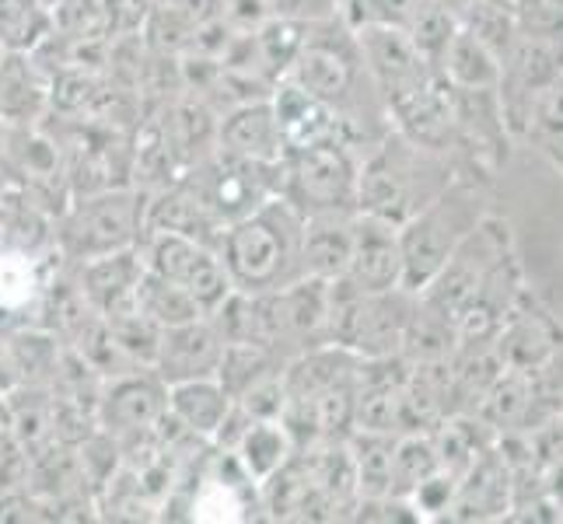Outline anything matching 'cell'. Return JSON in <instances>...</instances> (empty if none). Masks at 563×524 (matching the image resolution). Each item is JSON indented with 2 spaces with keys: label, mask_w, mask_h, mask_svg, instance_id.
Instances as JSON below:
<instances>
[{
  "label": "cell",
  "mask_w": 563,
  "mask_h": 524,
  "mask_svg": "<svg viewBox=\"0 0 563 524\" xmlns=\"http://www.w3.org/2000/svg\"><path fill=\"white\" fill-rule=\"evenodd\" d=\"M301 224L305 213L284 197L266 200L260 210L228 224L218 252L231 287L263 294L301 280Z\"/></svg>",
  "instance_id": "6da1fadb"
},
{
  "label": "cell",
  "mask_w": 563,
  "mask_h": 524,
  "mask_svg": "<svg viewBox=\"0 0 563 524\" xmlns=\"http://www.w3.org/2000/svg\"><path fill=\"white\" fill-rule=\"evenodd\" d=\"M147 231V192L130 189H95L77 197L56 221V248L70 263L102 259L112 252L137 248Z\"/></svg>",
  "instance_id": "7a4b0ae2"
},
{
  "label": "cell",
  "mask_w": 563,
  "mask_h": 524,
  "mask_svg": "<svg viewBox=\"0 0 563 524\" xmlns=\"http://www.w3.org/2000/svg\"><path fill=\"white\" fill-rule=\"evenodd\" d=\"M280 197L301 213L357 210V165L346 144H312L287 150Z\"/></svg>",
  "instance_id": "3957f363"
},
{
  "label": "cell",
  "mask_w": 563,
  "mask_h": 524,
  "mask_svg": "<svg viewBox=\"0 0 563 524\" xmlns=\"http://www.w3.org/2000/svg\"><path fill=\"white\" fill-rule=\"evenodd\" d=\"M137 248L147 274L168 283H179L200 304L203 315H210L231 294V280L221 263V252L200 238L179 235V231H147Z\"/></svg>",
  "instance_id": "277c9868"
},
{
  "label": "cell",
  "mask_w": 563,
  "mask_h": 524,
  "mask_svg": "<svg viewBox=\"0 0 563 524\" xmlns=\"http://www.w3.org/2000/svg\"><path fill=\"white\" fill-rule=\"evenodd\" d=\"M473 221L465 218V200L438 197L417 210L410 221L399 224V245H402V287L423 290L434 280L438 269L449 263V256L459 248V242L470 235Z\"/></svg>",
  "instance_id": "5b68a950"
},
{
  "label": "cell",
  "mask_w": 563,
  "mask_h": 524,
  "mask_svg": "<svg viewBox=\"0 0 563 524\" xmlns=\"http://www.w3.org/2000/svg\"><path fill=\"white\" fill-rule=\"evenodd\" d=\"M357 49L367 70L375 74V81L385 94L388 109H399L431 85V70H427V56L413 46V38L406 29L396 25H361Z\"/></svg>",
  "instance_id": "8992f818"
},
{
  "label": "cell",
  "mask_w": 563,
  "mask_h": 524,
  "mask_svg": "<svg viewBox=\"0 0 563 524\" xmlns=\"http://www.w3.org/2000/svg\"><path fill=\"white\" fill-rule=\"evenodd\" d=\"M165 413H168V384L151 367H137V371L109 378L99 399V423L106 426V434L141 437L154 431Z\"/></svg>",
  "instance_id": "52a82bcc"
},
{
  "label": "cell",
  "mask_w": 563,
  "mask_h": 524,
  "mask_svg": "<svg viewBox=\"0 0 563 524\" xmlns=\"http://www.w3.org/2000/svg\"><path fill=\"white\" fill-rule=\"evenodd\" d=\"M221 354H224V336L218 333V325L203 315V319L162 328L151 371L165 384L210 378V375H218Z\"/></svg>",
  "instance_id": "ba28073f"
},
{
  "label": "cell",
  "mask_w": 563,
  "mask_h": 524,
  "mask_svg": "<svg viewBox=\"0 0 563 524\" xmlns=\"http://www.w3.org/2000/svg\"><path fill=\"white\" fill-rule=\"evenodd\" d=\"M367 294L402 287V245L399 224L372 218V213H354V245L346 274Z\"/></svg>",
  "instance_id": "9c48e42d"
},
{
  "label": "cell",
  "mask_w": 563,
  "mask_h": 524,
  "mask_svg": "<svg viewBox=\"0 0 563 524\" xmlns=\"http://www.w3.org/2000/svg\"><path fill=\"white\" fill-rule=\"evenodd\" d=\"M308 94H316L325 105H340L357 85V56L336 43L333 35H316V25L308 29L305 46L298 49L295 64L284 74Z\"/></svg>",
  "instance_id": "30bf717a"
},
{
  "label": "cell",
  "mask_w": 563,
  "mask_h": 524,
  "mask_svg": "<svg viewBox=\"0 0 563 524\" xmlns=\"http://www.w3.org/2000/svg\"><path fill=\"white\" fill-rule=\"evenodd\" d=\"M269 105L280 123L287 150L312 147V144H346V120L333 109L319 102L316 94H308L295 81H280L269 91Z\"/></svg>",
  "instance_id": "8fae6325"
},
{
  "label": "cell",
  "mask_w": 563,
  "mask_h": 524,
  "mask_svg": "<svg viewBox=\"0 0 563 524\" xmlns=\"http://www.w3.org/2000/svg\"><path fill=\"white\" fill-rule=\"evenodd\" d=\"M218 150L239 154L249 161H280L287 154L280 123L269 105V94L256 102H242L218 120Z\"/></svg>",
  "instance_id": "7c38bea8"
},
{
  "label": "cell",
  "mask_w": 563,
  "mask_h": 524,
  "mask_svg": "<svg viewBox=\"0 0 563 524\" xmlns=\"http://www.w3.org/2000/svg\"><path fill=\"white\" fill-rule=\"evenodd\" d=\"M354 213H305L301 224V274L316 280H336L351 266Z\"/></svg>",
  "instance_id": "4fadbf2b"
},
{
  "label": "cell",
  "mask_w": 563,
  "mask_h": 524,
  "mask_svg": "<svg viewBox=\"0 0 563 524\" xmlns=\"http://www.w3.org/2000/svg\"><path fill=\"white\" fill-rule=\"evenodd\" d=\"M231 405H235V399L224 392L218 375L168 384V416L176 420L186 434L200 437V441L218 437V431L231 413Z\"/></svg>",
  "instance_id": "5bb4252c"
},
{
  "label": "cell",
  "mask_w": 563,
  "mask_h": 524,
  "mask_svg": "<svg viewBox=\"0 0 563 524\" xmlns=\"http://www.w3.org/2000/svg\"><path fill=\"white\" fill-rule=\"evenodd\" d=\"M158 133L183 171L218 150V115L207 102H172L158 123Z\"/></svg>",
  "instance_id": "9a60e30c"
},
{
  "label": "cell",
  "mask_w": 563,
  "mask_h": 524,
  "mask_svg": "<svg viewBox=\"0 0 563 524\" xmlns=\"http://www.w3.org/2000/svg\"><path fill=\"white\" fill-rule=\"evenodd\" d=\"M49 102V88L35 70L32 53L0 56V123L32 126Z\"/></svg>",
  "instance_id": "2e32d148"
},
{
  "label": "cell",
  "mask_w": 563,
  "mask_h": 524,
  "mask_svg": "<svg viewBox=\"0 0 563 524\" xmlns=\"http://www.w3.org/2000/svg\"><path fill=\"white\" fill-rule=\"evenodd\" d=\"M231 451L242 461L249 479L256 482V487H263L269 476H277L284 465L295 458L298 444L290 437L284 420H252Z\"/></svg>",
  "instance_id": "e0dca14e"
},
{
  "label": "cell",
  "mask_w": 563,
  "mask_h": 524,
  "mask_svg": "<svg viewBox=\"0 0 563 524\" xmlns=\"http://www.w3.org/2000/svg\"><path fill=\"white\" fill-rule=\"evenodd\" d=\"M438 64H441L444 77L462 91H490L500 81L497 53L483 46L465 25L455 29L449 46H444V53L438 56Z\"/></svg>",
  "instance_id": "ac0fdd59"
},
{
  "label": "cell",
  "mask_w": 563,
  "mask_h": 524,
  "mask_svg": "<svg viewBox=\"0 0 563 524\" xmlns=\"http://www.w3.org/2000/svg\"><path fill=\"white\" fill-rule=\"evenodd\" d=\"M53 35V8L46 0H0V49L35 53Z\"/></svg>",
  "instance_id": "d6986e66"
},
{
  "label": "cell",
  "mask_w": 563,
  "mask_h": 524,
  "mask_svg": "<svg viewBox=\"0 0 563 524\" xmlns=\"http://www.w3.org/2000/svg\"><path fill=\"white\" fill-rule=\"evenodd\" d=\"M393 434L378 431H357L351 455L357 469V493L364 500H385L393 493Z\"/></svg>",
  "instance_id": "ffe728a7"
},
{
  "label": "cell",
  "mask_w": 563,
  "mask_h": 524,
  "mask_svg": "<svg viewBox=\"0 0 563 524\" xmlns=\"http://www.w3.org/2000/svg\"><path fill=\"white\" fill-rule=\"evenodd\" d=\"M511 74L515 81L521 85V91H539L553 85L560 77V67H563V49L553 35H532L526 32L521 38H515L511 49Z\"/></svg>",
  "instance_id": "44dd1931"
},
{
  "label": "cell",
  "mask_w": 563,
  "mask_h": 524,
  "mask_svg": "<svg viewBox=\"0 0 563 524\" xmlns=\"http://www.w3.org/2000/svg\"><path fill=\"white\" fill-rule=\"evenodd\" d=\"M137 312L147 315L154 325H179V322H192L203 319L200 304L192 301L179 283H168L162 277H154L144 269V277L137 283Z\"/></svg>",
  "instance_id": "7402d4cb"
},
{
  "label": "cell",
  "mask_w": 563,
  "mask_h": 524,
  "mask_svg": "<svg viewBox=\"0 0 563 524\" xmlns=\"http://www.w3.org/2000/svg\"><path fill=\"white\" fill-rule=\"evenodd\" d=\"M43 294L38 263L29 252H0V312H22Z\"/></svg>",
  "instance_id": "603a6c76"
},
{
  "label": "cell",
  "mask_w": 563,
  "mask_h": 524,
  "mask_svg": "<svg viewBox=\"0 0 563 524\" xmlns=\"http://www.w3.org/2000/svg\"><path fill=\"white\" fill-rule=\"evenodd\" d=\"M455 29H459V22L444 0H420L410 14V22H406V35L413 38V46L427 56V60H438L444 46H449V38L455 35Z\"/></svg>",
  "instance_id": "cb8c5ba5"
},
{
  "label": "cell",
  "mask_w": 563,
  "mask_h": 524,
  "mask_svg": "<svg viewBox=\"0 0 563 524\" xmlns=\"http://www.w3.org/2000/svg\"><path fill=\"white\" fill-rule=\"evenodd\" d=\"M438 472L434 441L427 437H402L393 448V493H413L427 476Z\"/></svg>",
  "instance_id": "d4e9b609"
},
{
  "label": "cell",
  "mask_w": 563,
  "mask_h": 524,
  "mask_svg": "<svg viewBox=\"0 0 563 524\" xmlns=\"http://www.w3.org/2000/svg\"><path fill=\"white\" fill-rule=\"evenodd\" d=\"M465 29L497 56H504L515 43V18L497 0H470V8H465Z\"/></svg>",
  "instance_id": "484cf974"
},
{
  "label": "cell",
  "mask_w": 563,
  "mask_h": 524,
  "mask_svg": "<svg viewBox=\"0 0 563 524\" xmlns=\"http://www.w3.org/2000/svg\"><path fill=\"white\" fill-rule=\"evenodd\" d=\"M526 405H529L526 381L515 375V378H497L490 384V399H487V410L483 413H487L494 423H511L526 413Z\"/></svg>",
  "instance_id": "4316f807"
},
{
  "label": "cell",
  "mask_w": 563,
  "mask_h": 524,
  "mask_svg": "<svg viewBox=\"0 0 563 524\" xmlns=\"http://www.w3.org/2000/svg\"><path fill=\"white\" fill-rule=\"evenodd\" d=\"M420 511H449V500H452V479L444 476H427L420 487L413 490Z\"/></svg>",
  "instance_id": "83f0119b"
},
{
  "label": "cell",
  "mask_w": 563,
  "mask_h": 524,
  "mask_svg": "<svg viewBox=\"0 0 563 524\" xmlns=\"http://www.w3.org/2000/svg\"><path fill=\"white\" fill-rule=\"evenodd\" d=\"M263 4L269 8V14H284V18H305L312 14V4L316 0H263Z\"/></svg>",
  "instance_id": "f1b7e54d"
},
{
  "label": "cell",
  "mask_w": 563,
  "mask_h": 524,
  "mask_svg": "<svg viewBox=\"0 0 563 524\" xmlns=\"http://www.w3.org/2000/svg\"><path fill=\"white\" fill-rule=\"evenodd\" d=\"M553 493H556V500L563 503V465H560L556 476H553Z\"/></svg>",
  "instance_id": "f546056e"
},
{
  "label": "cell",
  "mask_w": 563,
  "mask_h": 524,
  "mask_svg": "<svg viewBox=\"0 0 563 524\" xmlns=\"http://www.w3.org/2000/svg\"><path fill=\"white\" fill-rule=\"evenodd\" d=\"M553 4H560V8H563V0H553Z\"/></svg>",
  "instance_id": "4dcf8cb0"
},
{
  "label": "cell",
  "mask_w": 563,
  "mask_h": 524,
  "mask_svg": "<svg viewBox=\"0 0 563 524\" xmlns=\"http://www.w3.org/2000/svg\"><path fill=\"white\" fill-rule=\"evenodd\" d=\"M0 56H4V49H0Z\"/></svg>",
  "instance_id": "1f68e13d"
},
{
  "label": "cell",
  "mask_w": 563,
  "mask_h": 524,
  "mask_svg": "<svg viewBox=\"0 0 563 524\" xmlns=\"http://www.w3.org/2000/svg\"><path fill=\"white\" fill-rule=\"evenodd\" d=\"M511 4H518V0H511Z\"/></svg>",
  "instance_id": "d6a6232c"
}]
</instances>
